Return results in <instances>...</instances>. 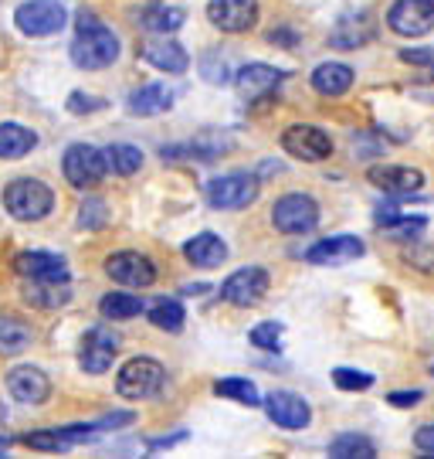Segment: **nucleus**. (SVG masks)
Wrapping results in <instances>:
<instances>
[{
    "mask_svg": "<svg viewBox=\"0 0 434 459\" xmlns=\"http://www.w3.org/2000/svg\"><path fill=\"white\" fill-rule=\"evenodd\" d=\"M72 62L85 72H98V68H109L119 58V38L109 24H102L92 11H79L75 21V41H72Z\"/></svg>",
    "mask_w": 434,
    "mask_h": 459,
    "instance_id": "1",
    "label": "nucleus"
},
{
    "mask_svg": "<svg viewBox=\"0 0 434 459\" xmlns=\"http://www.w3.org/2000/svg\"><path fill=\"white\" fill-rule=\"evenodd\" d=\"M4 208L14 221H41L55 208V191L38 178H17L4 187Z\"/></svg>",
    "mask_w": 434,
    "mask_h": 459,
    "instance_id": "2",
    "label": "nucleus"
},
{
    "mask_svg": "<svg viewBox=\"0 0 434 459\" xmlns=\"http://www.w3.org/2000/svg\"><path fill=\"white\" fill-rule=\"evenodd\" d=\"M163 385H166V368L153 358H129L115 375V392L129 402L157 398L163 392Z\"/></svg>",
    "mask_w": 434,
    "mask_h": 459,
    "instance_id": "3",
    "label": "nucleus"
},
{
    "mask_svg": "<svg viewBox=\"0 0 434 459\" xmlns=\"http://www.w3.org/2000/svg\"><path fill=\"white\" fill-rule=\"evenodd\" d=\"M258 195H261V181L255 174H225L204 187V197L214 212H242L248 204H255Z\"/></svg>",
    "mask_w": 434,
    "mask_h": 459,
    "instance_id": "4",
    "label": "nucleus"
},
{
    "mask_svg": "<svg viewBox=\"0 0 434 459\" xmlns=\"http://www.w3.org/2000/svg\"><path fill=\"white\" fill-rule=\"evenodd\" d=\"M272 225L282 235H309L319 225V201L302 191L282 195L272 204Z\"/></svg>",
    "mask_w": 434,
    "mask_h": 459,
    "instance_id": "5",
    "label": "nucleus"
},
{
    "mask_svg": "<svg viewBox=\"0 0 434 459\" xmlns=\"http://www.w3.org/2000/svg\"><path fill=\"white\" fill-rule=\"evenodd\" d=\"M119 347H123V337L109 324L89 327L81 333L79 344V368L85 375H106L115 358H119Z\"/></svg>",
    "mask_w": 434,
    "mask_h": 459,
    "instance_id": "6",
    "label": "nucleus"
},
{
    "mask_svg": "<svg viewBox=\"0 0 434 459\" xmlns=\"http://www.w3.org/2000/svg\"><path fill=\"white\" fill-rule=\"evenodd\" d=\"M14 24L28 38H51L68 24V11L62 0H24L17 4Z\"/></svg>",
    "mask_w": 434,
    "mask_h": 459,
    "instance_id": "7",
    "label": "nucleus"
},
{
    "mask_svg": "<svg viewBox=\"0 0 434 459\" xmlns=\"http://www.w3.org/2000/svg\"><path fill=\"white\" fill-rule=\"evenodd\" d=\"M62 170H64V181L72 184V187L89 191V187H96L106 178L109 160H106V150L92 147V143H72L62 157Z\"/></svg>",
    "mask_w": 434,
    "mask_h": 459,
    "instance_id": "8",
    "label": "nucleus"
},
{
    "mask_svg": "<svg viewBox=\"0 0 434 459\" xmlns=\"http://www.w3.org/2000/svg\"><path fill=\"white\" fill-rule=\"evenodd\" d=\"M268 286H272V276H268V269H261V265H244L238 273H231V276L221 282V299H227L231 307H258L265 296H268Z\"/></svg>",
    "mask_w": 434,
    "mask_h": 459,
    "instance_id": "9",
    "label": "nucleus"
},
{
    "mask_svg": "<svg viewBox=\"0 0 434 459\" xmlns=\"http://www.w3.org/2000/svg\"><path fill=\"white\" fill-rule=\"evenodd\" d=\"M282 150L295 160L319 164L326 157H333V136L322 126H312V123H295V126L282 133Z\"/></svg>",
    "mask_w": 434,
    "mask_h": 459,
    "instance_id": "10",
    "label": "nucleus"
},
{
    "mask_svg": "<svg viewBox=\"0 0 434 459\" xmlns=\"http://www.w3.org/2000/svg\"><path fill=\"white\" fill-rule=\"evenodd\" d=\"M387 28L401 38H424L434 28V0H394Z\"/></svg>",
    "mask_w": 434,
    "mask_h": 459,
    "instance_id": "11",
    "label": "nucleus"
},
{
    "mask_svg": "<svg viewBox=\"0 0 434 459\" xmlns=\"http://www.w3.org/2000/svg\"><path fill=\"white\" fill-rule=\"evenodd\" d=\"M102 436V426H62V429H38V432H28L21 443L31 446V449H41V453H68L72 446L81 443H96Z\"/></svg>",
    "mask_w": 434,
    "mask_h": 459,
    "instance_id": "12",
    "label": "nucleus"
},
{
    "mask_svg": "<svg viewBox=\"0 0 434 459\" xmlns=\"http://www.w3.org/2000/svg\"><path fill=\"white\" fill-rule=\"evenodd\" d=\"M106 273L115 279V282H123L129 290H146V286H153L157 282V265L149 255L143 252H113L109 259H106Z\"/></svg>",
    "mask_w": 434,
    "mask_h": 459,
    "instance_id": "13",
    "label": "nucleus"
},
{
    "mask_svg": "<svg viewBox=\"0 0 434 459\" xmlns=\"http://www.w3.org/2000/svg\"><path fill=\"white\" fill-rule=\"evenodd\" d=\"M208 21L225 34H244L258 24V0H208Z\"/></svg>",
    "mask_w": 434,
    "mask_h": 459,
    "instance_id": "14",
    "label": "nucleus"
},
{
    "mask_svg": "<svg viewBox=\"0 0 434 459\" xmlns=\"http://www.w3.org/2000/svg\"><path fill=\"white\" fill-rule=\"evenodd\" d=\"M367 181H370L377 191H384V195H390V197H411L424 187V174H421L418 167L377 164L367 170Z\"/></svg>",
    "mask_w": 434,
    "mask_h": 459,
    "instance_id": "15",
    "label": "nucleus"
},
{
    "mask_svg": "<svg viewBox=\"0 0 434 459\" xmlns=\"http://www.w3.org/2000/svg\"><path fill=\"white\" fill-rule=\"evenodd\" d=\"M136 51H140L143 62H149V65L166 72V75H183V72L191 68V55H187V48H183L180 41H174L170 34H157V38L143 41Z\"/></svg>",
    "mask_w": 434,
    "mask_h": 459,
    "instance_id": "16",
    "label": "nucleus"
},
{
    "mask_svg": "<svg viewBox=\"0 0 434 459\" xmlns=\"http://www.w3.org/2000/svg\"><path fill=\"white\" fill-rule=\"evenodd\" d=\"M367 246L356 235H333V238H319L316 246L306 248L309 265H346L353 259H363Z\"/></svg>",
    "mask_w": 434,
    "mask_h": 459,
    "instance_id": "17",
    "label": "nucleus"
},
{
    "mask_svg": "<svg viewBox=\"0 0 434 459\" xmlns=\"http://www.w3.org/2000/svg\"><path fill=\"white\" fill-rule=\"evenodd\" d=\"M265 415L272 419L278 429H289V432H299L312 422V409L302 394L295 392H272L265 398Z\"/></svg>",
    "mask_w": 434,
    "mask_h": 459,
    "instance_id": "18",
    "label": "nucleus"
},
{
    "mask_svg": "<svg viewBox=\"0 0 434 459\" xmlns=\"http://www.w3.org/2000/svg\"><path fill=\"white\" fill-rule=\"evenodd\" d=\"M7 392L21 405H45L51 394V381L41 368L21 364L14 371H7Z\"/></svg>",
    "mask_w": 434,
    "mask_h": 459,
    "instance_id": "19",
    "label": "nucleus"
},
{
    "mask_svg": "<svg viewBox=\"0 0 434 459\" xmlns=\"http://www.w3.org/2000/svg\"><path fill=\"white\" fill-rule=\"evenodd\" d=\"M282 79H285V72L275 65H265V62H248V65L234 72V85H238L242 99L268 96V92H275L282 85Z\"/></svg>",
    "mask_w": 434,
    "mask_h": 459,
    "instance_id": "20",
    "label": "nucleus"
},
{
    "mask_svg": "<svg viewBox=\"0 0 434 459\" xmlns=\"http://www.w3.org/2000/svg\"><path fill=\"white\" fill-rule=\"evenodd\" d=\"M373 34H377V24H373V17L367 11H360V14H343L336 21V28L329 31V45H336L343 51H356L363 48L367 41H373Z\"/></svg>",
    "mask_w": 434,
    "mask_h": 459,
    "instance_id": "21",
    "label": "nucleus"
},
{
    "mask_svg": "<svg viewBox=\"0 0 434 459\" xmlns=\"http://www.w3.org/2000/svg\"><path fill=\"white\" fill-rule=\"evenodd\" d=\"M14 273L21 279H68V265H64V259L55 255V252L31 248V252L14 255Z\"/></svg>",
    "mask_w": 434,
    "mask_h": 459,
    "instance_id": "22",
    "label": "nucleus"
},
{
    "mask_svg": "<svg viewBox=\"0 0 434 459\" xmlns=\"http://www.w3.org/2000/svg\"><path fill=\"white\" fill-rule=\"evenodd\" d=\"M72 299L68 279H24V303L34 310H58Z\"/></svg>",
    "mask_w": 434,
    "mask_h": 459,
    "instance_id": "23",
    "label": "nucleus"
},
{
    "mask_svg": "<svg viewBox=\"0 0 434 459\" xmlns=\"http://www.w3.org/2000/svg\"><path fill=\"white\" fill-rule=\"evenodd\" d=\"M353 68L343 65V62H322V65L312 68V75H309V85L326 99H339L346 96L350 89H353Z\"/></svg>",
    "mask_w": 434,
    "mask_h": 459,
    "instance_id": "24",
    "label": "nucleus"
},
{
    "mask_svg": "<svg viewBox=\"0 0 434 459\" xmlns=\"http://www.w3.org/2000/svg\"><path fill=\"white\" fill-rule=\"evenodd\" d=\"M227 242L221 235H214V231H200V235H193L191 242L183 246V255H187V263L197 265V269H217V265L227 263Z\"/></svg>",
    "mask_w": 434,
    "mask_h": 459,
    "instance_id": "25",
    "label": "nucleus"
},
{
    "mask_svg": "<svg viewBox=\"0 0 434 459\" xmlns=\"http://www.w3.org/2000/svg\"><path fill=\"white\" fill-rule=\"evenodd\" d=\"M183 21H187V11L183 7H166V4H153V7L136 11V24L149 34H174L183 28Z\"/></svg>",
    "mask_w": 434,
    "mask_h": 459,
    "instance_id": "26",
    "label": "nucleus"
},
{
    "mask_svg": "<svg viewBox=\"0 0 434 459\" xmlns=\"http://www.w3.org/2000/svg\"><path fill=\"white\" fill-rule=\"evenodd\" d=\"M170 106H174V92L163 82L143 85V89L129 92V99H126V109L132 116H160V113H166Z\"/></svg>",
    "mask_w": 434,
    "mask_h": 459,
    "instance_id": "27",
    "label": "nucleus"
},
{
    "mask_svg": "<svg viewBox=\"0 0 434 459\" xmlns=\"http://www.w3.org/2000/svg\"><path fill=\"white\" fill-rule=\"evenodd\" d=\"M38 147V133L21 123H0V160H21Z\"/></svg>",
    "mask_w": 434,
    "mask_h": 459,
    "instance_id": "28",
    "label": "nucleus"
},
{
    "mask_svg": "<svg viewBox=\"0 0 434 459\" xmlns=\"http://www.w3.org/2000/svg\"><path fill=\"white\" fill-rule=\"evenodd\" d=\"M31 341H34V333L24 320H17V316H0V354H4V358H14L21 351H28Z\"/></svg>",
    "mask_w": 434,
    "mask_h": 459,
    "instance_id": "29",
    "label": "nucleus"
},
{
    "mask_svg": "<svg viewBox=\"0 0 434 459\" xmlns=\"http://www.w3.org/2000/svg\"><path fill=\"white\" fill-rule=\"evenodd\" d=\"M214 394L231 398V402L248 405V409L265 405V398H261V392H258V385L255 381H248V377H221V381H214Z\"/></svg>",
    "mask_w": 434,
    "mask_h": 459,
    "instance_id": "30",
    "label": "nucleus"
},
{
    "mask_svg": "<svg viewBox=\"0 0 434 459\" xmlns=\"http://www.w3.org/2000/svg\"><path fill=\"white\" fill-rule=\"evenodd\" d=\"M146 310L143 296H132V293H106L98 299V313L106 320H132Z\"/></svg>",
    "mask_w": 434,
    "mask_h": 459,
    "instance_id": "31",
    "label": "nucleus"
},
{
    "mask_svg": "<svg viewBox=\"0 0 434 459\" xmlns=\"http://www.w3.org/2000/svg\"><path fill=\"white\" fill-rule=\"evenodd\" d=\"M329 456L333 459H373L377 456V446L373 439L360 436V432H343L329 443Z\"/></svg>",
    "mask_w": 434,
    "mask_h": 459,
    "instance_id": "32",
    "label": "nucleus"
},
{
    "mask_svg": "<svg viewBox=\"0 0 434 459\" xmlns=\"http://www.w3.org/2000/svg\"><path fill=\"white\" fill-rule=\"evenodd\" d=\"M183 320H187V313L180 307V299H157L153 307H149V324L157 330H166V333H180L183 330Z\"/></svg>",
    "mask_w": 434,
    "mask_h": 459,
    "instance_id": "33",
    "label": "nucleus"
},
{
    "mask_svg": "<svg viewBox=\"0 0 434 459\" xmlns=\"http://www.w3.org/2000/svg\"><path fill=\"white\" fill-rule=\"evenodd\" d=\"M106 160H109V170H113V174L132 178V174L143 167V150L132 147V143H113V147H106Z\"/></svg>",
    "mask_w": 434,
    "mask_h": 459,
    "instance_id": "34",
    "label": "nucleus"
},
{
    "mask_svg": "<svg viewBox=\"0 0 434 459\" xmlns=\"http://www.w3.org/2000/svg\"><path fill=\"white\" fill-rule=\"evenodd\" d=\"M200 75H204V82H210V85L234 82V72H231L227 58L217 48H214V51H204V55H200Z\"/></svg>",
    "mask_w": 434,
    "mask_h": 459,
    "instance_id": "35",
    "label": "nucleus"
},
{
    "mask_svg": "<svg viewBox=\"0 0 434 459\" xmlns=\"http://www.w3.org/2000/svg\"><path fill=\"white\" fill-rule=\"evenodd\" d=\"M109 218H113V212H109V204L102 201V197H85L79 208V229L85 231H98L109 225Z\"/></svg>",
    "mask_w": 434,
    "mask_h": 459,
    "instance_id": "36",
    "label": "nucleus"
},
{
    "mask_svg": "<svg viewBox=\"0 0 434 459\" xmlns=\"http://www.w3.org/2000/svg\"><path fill=\"white\" fill-rule=\"evenodd\" d=\"M424 229H428V218H424V214H401L397 221L384 225L387 235H390V238H397V242L421 238V235H424Z\"/></svg>",
    "mask_w": 434,
    "mask_h": 459,
    "instance_id": "37",
    "label": "nucleus"
},
{
    "mask_svg": "<svg viewBox=\"0 0 434 459\" xmlns=\"http://www.w3.org/2000/svg\"><path fill=\"white\" fill-rule=\"evenodd\" d=\"M248 341H251V347H258V351H278V347H282V324H278V320H261V324L251 327Z\"/></svg>",
    "mask_w": 434,
    "mask_h": 459,
    "instance_id": "38",
    "label": "nucleus"
},
{
    "mask_svg": "<svg viewBox=\"0 0 434 459\" xmlns=\"http://www.w3.org/2000/svg\"><path fill=\"white\" fill-rule=\"evenodd\" d=\"M333 385L339 392H367V388H373V375L370 371H356V368H336Z\"/></svg>",
    "mask_w": 434,
    "mask_h": 459,
    "instance_id": "39",
    "label": "nucleus"
},
{
    "mask_svg": "<svg viewBox=\"0 0 434 459\" xmlns=\"http://www.w3.org/2000/svg\"><path fill=\"white\" fill-rule=\"evenodd\" d=\"M98 109H106V99L102 96H89V92H72L68 96V113L72 116H89L98 113Z\"/></svg>",
    "mask_w": 434,
    "mask_h": 459,
    "instance_id": "40",
    "label": "nucleus"
},
{
    "mask_svg": "<svg viewBox=\"0 0 434 459\" xmlns=\"http://www.w3.org/2000/svg\"><path fill=\"white\" fill-rule=\"evenodd\" d=\"M407 92L418 99V102H428V106H434V65L424 68L414 82H407Z\"/></svg>",
    "mask_w": 434,
    "mask_h": 459,
    "instance_id": "41",
    "label": "nucleus"
},
{
    "mask_svg": "<svg viewBox=\"0 0 434 459\" xmlns=\"http://www.w3.org/2000/svg\"><path fill=\"white\" fill-rule=\"evenodd\" d=\"M401 62H407V65H418V68H431L434 65V48H404Z\"/></svg>",
    "mask_w": 434,
    "mask_h": 459,
    "instance_id": "42",
    "label": "nucleus"
},
{
    "mask_svg": "<svg viewBox=\"0 0 434 459\" xmlns=\"http://www.w3.org/2000/svg\"><path fill=\"white\" fill-rule=\"evenodd\" d=\"M421 398H424L421 388H414V392H390L387 394V402H390V405H397V409H414Z\"/></svg>",
    "mask_w": 434,
    "mask_h": 459,
    "instance_id": "43",
    "label": "nucleus"
},
{
    "mask_svg": "<svg viewBox=\"0 0 434 459\" xmlns=\"http://www.w3.org/2000/svg\"><path fill=\"white\" fill-rule=\"evenodd\" d=\"M414 446H418L421 453L434 456V426H421L418 436H414Z\"/></svg>",
    "mask_w": 434,
    "mask_h": 459,
    "instance_id": "44",
    "label": "nucleus"
},
{
    "mask_svg": "<svg viewBox=\"0 0 434 459\" xmlns=\"http://www.w3.org/2000/svg\"><path fill=\"white\" fill-rule=\"evenodd\" d=\"M187 439V432H174V436H160V439H149V449H170V446H177Z\"/></svg>",
    "mask_w": 434,
    "mask_h": 459,
    "instance_id": "45",
    "label": "nucleus"
},
{
    "mask_svg": "<svg viewBox=\"0 0 434 459\" xmlns=\"http://www.w3.org/2000/svg\"><path fill=\"white\" fill-rule=\"evenodd\" d=\"M11 446H14V439H11V436H7V432H0V456H4V453H7V449H11Z\"/></svg>",
    "mask_w": 434,
    "mask_h": 459,
    "instance_id": "46",
    "label": "nucleus"
},
{
    "mask_svg": "<svg viewBox=\"0 0 434 459\" xmlns=\"http://www.w3.org/2000/svg\"><path fill=\"white\" fill-rule=\"evenodd\" d=\"M428 368H431V375H434V351L428 354Z\"/></svg>",
    "mask_w": 434,
    "mask_h": 459,
    "instance_id": "47",
    "label": "nucleus"
},
{
    "mask_svg": "<svg viewBox=\"0 0 434 459\" xmlns=\"http://www.w3.org/2000/svg\"><path fill=\"white\" fill-rule=\"evenodd\" d=\"M0 422H4V409H0Z\"/></svg>",
    "mask_w": 434,
    "mask_h": 459,
    "instance_id": "48",
    "label": "nucleus"
}]
</instances>
